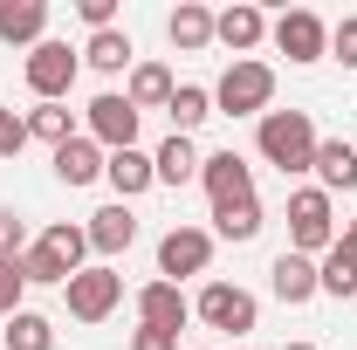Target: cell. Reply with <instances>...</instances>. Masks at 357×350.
<instances>
[{"mask_svg": "<svg viewBox=\"0 0 357 350\" xmlns=\"http://www.w3.org/2000/svg\"><path fill=\"white\" fill-rule=\"evenodd\" d=\"M289 248H296V254H310V261L337 248V213H330V192H323V185L289 192Z\"/></svg>", "mask_w": 357, "mask_h": 350, "instance_id": "cell-4", "label": "cell"}, {"mask_svg": "<svg viewBox=\"0 0 357 350\" xmlns=\"http://www.w3.org/2000/svg\"><path fill=\"white\" fill-rule=\"evenodd\" d=\"M89 248H96V254H124V248H131L137 241V220H131V206H124V199H117V206H103V213H89Z\"/></svg>", "mask_w": 357, "mask_h": 350, "instance_id": "cell-20", "label": "cell"}, {"mask_svg": "<svg viewBox=\"0 0 357 350\" xmlns=\"http://www.w3.org/2000/svg\"><path fill=\"white\" fill-rule=\"evenodd\" d=\"M83 254H89V234L69 227V220H55V227H42V234L28 241L21 275H28V289H35V282H42V289H62L69 275H83Z\"/></svg>", "mask_w": 357, "mask_h": 350, "instance_id": "cell-1", "label": "cell"}, {"mask_svg": "<svg viewBox=\"0 0 357 350\" xmlns=\"http://www.w3.org/2000/svg\"><path fill=\"white\" fill-rule=\"evenodd\" d=\"M21 76H28V89H35L42 103H62V96L76 89V76H83V55L69 42H42V48H28Z\"/></svg>", "mask_w": 357, "mask_h": 350, "instance_id": "cell-5", "label": "cell"}, {"mask_svg": "<svg viewBox=\"0 0 357 350\" xmlns=\"http://www.w3.org/2000/svg\"><path fill=\"white\" fill-rule=\"evenodd\" d=\"M21 296H28L21 261H0V323H7V316H21Z\"/></svg>", "mask_w": 357, "mask_h": 350, "instance_id": "cell-29", "label": "cell"}, {"mask_svg": "<svg viewBox=\"0 0 357 350\" xmlns=\"http://www.w3.org/2000/svg\"><path fill=\"white\" fill-rule=\"evenodd\" d=\"M131 350H178V337H172V330H151V323H137Z\"/></svg>", "mask_w": 357, "mask_h": 350, "instance_id": "cell-34", "label": "cell"}, {"mask_svg": "<svg viewBox=\"0 0 357 350\" xmlns=\"http://www.w3.org/2000/svg\"><path fill=\"white\" fill-rule=\"evenodd\" d=\"M268 35H275V48H282L289 62H323V55H330V28H323V14H310V7H289Z\"/></svg>", "mask_w": 357, "mask_h": 350, "instance_id": "cell-9", "label": "cell"}, {"mask_svg": "<svg viewBox=\"0 0 357 350\" xmlns=\"http://www.w3.org/2000/svg\"><path fill=\"white\" fill-rule=\"evenodd\" d=\"M62 303H69L76 323H103L110 309L124 303V275H117V268H83V275L62 282Z\"/></svg>", "mask_w": 357, "mask_h": 350, "instance_id": "cell-6", "label": "cell"}, {"mask_svg": "<svg viewBox=\"0 0 357 350\" xmlns=\"http://www.w3.org/2000/svg\"><path fill=\"white\" fill-rule=\"evenodd\" d=\"M255 144H261V158L282 178H296V172H310V165H316V144H323V137H316L310 110H268L261 131H255Z\"/></svg>", "mask_w": 357, "mask_h": 350, "instance_id": "cell-2", "label": "cell"}, {"mask_svg": "<svg viewBox=\"0 0 357 350\" xmlns=\"http://www.w3.org/2000/svg\"><path fill=\"white\" fill-rule=\"evenodd\" d=\"M316 282H323V296H357V254L344 248V241L316 261Z\"/></svg>", "mask_w": 357, "mask_h": 350, "instance_id": "cell-26", "label": "cell"}, {"mask_svg": "<svg viewBox=\"0 0 357 350\" xmlns=\"http://www.w3.org/2000/svg\"><path fill=\"white\" fill-rule=\"evenodd\" d=\"M330 55H337L344 69H357V14H344V21L330 28Z\"/></svg>", "mask_w": 357, "mask_h": 350, "instance_id": "cell-32", "label": "cell"}, {"mask_svg": "<svg viewBox=\"0 0 357 350\" xmlns=\"http://www.w3.org/2000/svg\"><path fill=\"white\" fill-rule=\"evenodd\" d=\"M261 35H268V14H261V7H227V14H213V42L234 48V62H248V55L261 48Z\"/></svg>", "mask_w": 357, "mask_h": 350, "instance_id": "cell-13", "label": "cell"}, {"mask_svg": "<svg viewBox=\"0 0 357 350\" xmlns=\"http://www.w3.org/2000/svg\"><path fill=\"white\" fill-rule=\"evenodd\" d=\"M172 69L165 62H131V83H124V96H131V110L144 117V110H165L172 103Z\"/></svg>", "mask_w": 357, "mask_h": 350, "instance_id": "cell-19", "label": "cell"}, {"mask_svg": "<svg viewBox=\"0 0 357 350\" xmlns=\"http://www.w3.org/2000/svg\"><path fill=\"white\" fill-rule=\"evenodd\" d=\"M137 316H144L151 330H172L178 337V323L192 316V303L178 296V282H144V289H137Z\"/></svg>", "mask_w": 357, "mask_h": 350, "instance_id": "cell-16", "label": "cell"}, {"mask_svg": "<svg viewBox=\"0 0 357 350\" xmlns=\"http://www.w3.org/2000/svg\"><path fill=\"white\" fill-rule=\"evenodd\" d=\"M0 42L42 48L48 42V0H0Z\"/></svg>", "mask_w": 357, "mask_h": 350, "instance_id": "cell-14", "label": "cell"}, {"mask_svg": "<svg viewBox=\"0 0 357 350\" xmlns=\"http://www.w3.org/2000/svg\"><path fill=\"white\" fill-rule=\"evenodd\" d=\"M7 350H55V323H48L42 309L7 316Z\"/></svg>", "mask_w": 357, "mask_h": 350, "instance_id": "cell-27", "label": "cell"}, {"mask_svg": "<svg viewBox=\"0 0 357 350\" xmlns=\"http://www.w3.org/2000/svg\"><path fill=\"white\" fill-rule=\"evenodd\" d=\"M165 117H172V131H178V137H192L206 117H213V89H206V83H178V89H172V103H165Z\"/></svg>", "mask_w": 357, "mask_h": 350, "instance_id": "cell-23", "label": "cell"}, {"mask_svg": "<svg viewBox=\"0 0 357 350\" xmlns=\"http://www.w3.org/2000/svg\"><path fill=\"white\" fill-rule=\"evenodd\" d=\"M310 172L323 178V192H357V144L351 137H323Z\"/></svg>", "mask_w": 357, "mask_h": 350, "instance_id": "cell-15", "label": "cell"}, {"mask_svg": "<svg viewBox=\"0 0 357 350\" xmlns=\"http://www.w3.org/2000/svg\"><path fill=\"white\" fill-rule=\"evenodd\" d=\"M268 220H261V199H234V206H213V234L220 241H255Z\"/></svg>", "mask_w": 357, "mask_h": 350, "instance_id": "cell-25", "label": "cell"}, {"mask_svg": "<svg viewBox=\"0 0 357 350\" xmlns=\"http://www.w3.org/2000/svg\"><path fill=\"white\" fill-rule=\"evenodd\" d=\"M268 289H275L289 309H303V303H316V296H323L316 261H310V254H296V248H282V254H275V268H268Z\"/></svg>", "mask_w": 357, "mask_h": 350, "instance_id": "cell-12", "label": "cell"}, {"mask_svg": "<svg viewBox=\"0 0 357 350\" xmlns=\"http://www.w3.org/2000/svg\"><path fill=\"white\" fill-rule=\"evenodd\" d=\"M103 178L117 185V199H124V206H131L137 192H151V185H158V172H151V151H110V158H103Z\"/></svg>", "mask_w": 357, "mask_h": 350, "instance_id": "cell-18", "label": "cell"}, {"mask_svg": "<svg viewBox=\"0 0 357 350\" xmlns=\"http://www.w3.org/2000/svg\"><path fill=\"white\" fill-rule=\"evenodd\" d=\"M199 185L213 206H234V199H255V165L241 151H206L199 158Z\"/></svg>", "mask_w": 357, "mask_h": 350, "instance_id": "cell-11", "label": "cell"}, {"mask_svg": "<svg viewBox=\"0 0 357 350\" xmlns=\"http://www.w3.org/2000/svg\"><path fill=\"white\" fill-rule=\"evenodd\" d=\"M83 137H96L103 151H137V110H131V96L103 89V96L83 110Z\"/></svg>", "mask_w": 357, "mask_h": 350, "instance_id": "cell-8", "label": "cell"}, {"mask_svg": "<svg viewBox=\"0 0 357 350\" xmlns=\"http://www.w3.org/2000/svg\"><path fill=\"white\" fill-rule=\"evenodd\" d=\"M192 316H199L206 330H234V337H248V330L261 323V309H255V296H248L241 282H206L199 303H192Z\"/></svg>", "mask_w": 357, "mask_h": 350, "instance_id": "cell-7", "label": "cell"}, {"mask_svg": "<svg viewBox=\"0 0 357 350\" xmlns=\"http://www.w3.org/2000/svg\"><path fill=\"white\" fill-rule=\"evenodd\" d=\"M213 261V234L206 227H172L158 241V282H178V275H206Z\"/></svg>", "mask_w": 357, "mask_h": 350, "instance_id": "cell-10", "label": "cell"}, {"mask_svg": "<svg viewBox=\"0 0 357 350\" xmlns=\"http://www.w3.org/2000/svg\"><path fill=\"white\" fill-rule=\"evenodd\" d=\"M28 137H42V144H55V151H62V144L76 137L69 103H35V110H28Z\"/></svg>", "mask_w": 357, "mask_h": 350, "instance_id": "cell-28", "label": "cell"}, {"mask_svg": "<svg viewBox=\"0 0 357 350\" xmlns=\"http://www.w3.org/2000/svg\"><path fill=\"white\" fill-rule=\"evenodd\" d=\"M103 158H110V151H103L96 137L76 131L62 151H55V178H62V185H89V178H103Z\"/></svg>", "mask_w": 357, "mask_h": 350, "instance_id": "cell-17", "label": "cell"}, {"mask_svg": "<svg viewBox=\"0 0 357 350\" xmlns=\"http://www.w3.org/2000/svg\"><path fill=\"white\" fill-rule=\"evenodd\" d=\"M76 14L89 21V35H103V28H117V0H76Z\"/></svg>", "mask_w": 357, "mask_h": 350, "instance_id": "cell-33", "label": "cell"}, {"mask_svg": "<svg viewBox=\"0 0 357 350\" xmlns=\"http://www.w3.org/2000/svg\"><path fill=\"white\" fill-rule=\"evenodd\" d=\"M21 144H28V117L0 103V158H21Z\"/></svg>", "mask_w": 357, "mask_h": 350, "instance_id": "cell-31", "label": "cell"}, {"mask_svg": "<svg viewBox=\"0 0 357 350\" xmlns=\"http://www.w3.org/2000/svg\"><path fill=\"white\" fill-rule=\"evenodd\" d=\"M131 35H124V28H103V35H89L83 42V62L89 69H103V76H117V69H131Z\"/></svg>", "mask_w": 357, "mask_h": 350, "instance_id": "cell-24", "label": "cell"}, {"mask_svg": "<svg viewBox=\"0 0 357 350\" xmlns=\"http://www.w3.org/2000/svg\"><path fill=\"white\" fill-rule=\"evenodd\" d=\"M337 241H344V248H351V254H357V220H351V227H344V234H337Z\"/></svg>", "mask_w": 357, "mask_h": 350, "instance_id": "cell-35", "label": "cell"}, {"mask_svg": "<svg viewBox=\"0 0 357 350\" xmlns=\"http://www.w3.org/2000/svg\"><path fill=\"white\" fill-rule=\"evenodd\" d=\"M289 350H316V344H289Z\"/></svg>", "mask_w": 357, "mask_h": 350, "instance_id": "cell-36", "label": "cell"}, {"mask_svg": "<svg viewBox=\"0 0 357 350\" xmlns=\"http://www.w3.org/2000/svg\"><path fill=\"white\" fill-rule=\"evenodd\" d=\"M151 172H158V185H185V178H199V144L172 131L158 151H151Z\"/></svg>", "mask_w": 357, "mask_h": 350, "instance_id": "cell-22", "label": "cell"}, {"mask_svg": "<svg viewBox=\"0 0 357 350\" xmlns=\"http://www.w3.org/2000/svg\"><path fill=\"white\" fill-rule=\"evenodd\" d=\"M268 103H275V69L268 62H227V76L213 83V110L220 117H268Z\"/></svg>", "mask_w": 357, "mask_h": 350, "instance_id": "cell-3", "label": "cell"}, {"mask_svg": "<svg viewBox=\"0 0 357 350\" xmlns=\"http://www.w3.org/2000/svg\"><path fill=\"white\" fill-rule=\"evenodd\" d=\"M21 254H28V227H21V213L0 206V261H21Z\"/></svg>", "mask_w": 357, "mask_h": 350, "instance_id": "cell-30", "label": "cell"}, {"mask_svg": "<svg viewBox=\"0 0 357 350\" xmlns=\"http://www.w3.org/2000/svg\"><path fill=\"white\" fill-rule=\"evenodd\" d=\"M165 35H172V48L199 55V48L213 42V7H199V0H178V7H172V21H165Z\"/></svg>", "mask_w": 357, "mask_h": 350, "instance_id": "cell-21", "label": "cell"}]
</instances>
